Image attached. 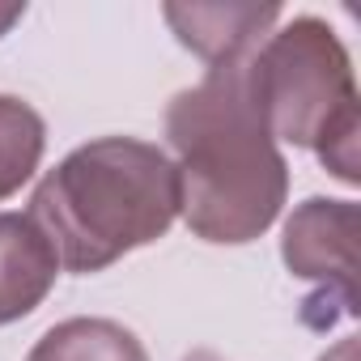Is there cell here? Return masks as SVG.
Segmentation results:
<instances>
[{
	"label": "cell",
	"mask_w": 361,
	"mask_h": 361,
	"mask_svg": "<svg viewBox=\"0 0 361 361\" xmlns=\"http://www.w3.org/2000/svg\"><path fill=\"white\" fill-rule=\"evenodd\" d=\"M251 56L213 64L200 85L166 106V136L178 153V213L196 238L221 247L255 243L289 196V161L247 85Z\"/></svg>",
	"instance_id": "6da1fadb"
},
{
	"label": "cell",
	"mask_w": 361,
	"mask_h": 361,
	"mask_svg": "<svg viewBox=\"0 0 361 361\" xmlns=\"http://www.w3.org/2000/svg\"><path fill=\"white\" fill-rule=\"evenodd\" d=\"M26 217L43 230L60 268L102 272L174 226V161L136 136L90 140L43 174Z\"/></svg>",
	"instance_id": "7a4b0ae2"
},
{
	"label": "cell",
	"mask_w": 361,
	"mask_h": 361,
	"mask_svg": "<svg viewBox=\"0 0 361 361\" xmlns=\"http://www.w3.org/2000/svg\"><path fill=\"white\" fill-rule=\"evenodd\" d=\"M161 18L178 43L213 68L251 56L281 22V5H166Z\"/></svg>",
	"instance_id": "5b68a950"
},
{
	"label": "cell",
	"mask_w": 361,
	"mask_h": 361,
	"mask_svg": "<svg viewBox=\"0 0 361 361\" xmlns=\"http://www.w3.org/2000/svg\"><path fill=\"white\" fill-rule=\"evenodd\" d=\"M183 361H221V357H217L213 348H192V353H188Z\"/></svg>",
	"instance_id": "8fae6325"
},
{
	"label": "cell",
	"mask_w": 361,
	"mask_h": 361,
	"mask_svg": "<svg viewBox=\"0 0 361 361\" xmlns=\"http://www.w3.org/2000/svg\"><path fill=\"white\" fill-rule=\"evenodd\" d=\"M281 259L293 276L319 281V293L306 298V323L327 327V306L357 314V204L310 196L285 221Z\"/></svg>",
	"instance_id": "277c9868"
},
{
	"label": "cell",
	"mask_w": 361,
	"mask_h": 361,
	"mask_svg": "<svg viewBox=\"0 0 361 361\" xmlns=\"http://www.w3.org/2000/svg\"><path fill=\"white\" fill-rule=\"evenodd\" d=\"M319 361H357V336H344L336 348H327Z\"/></svg>",
	"instance_id": "9c48e42d"
},
{
	"label": "cell",
	"mask_w": 361,
	"mask_h": 361,
	"mask_svg": "<svg viewBox=\"0 0 361 361\" xmlns=\"http://www.w3.org/2000/svg\"><path fill=\"white\" fill-rule=\"evenodd\" d=\"M26 361H149V353L115 319H64L39 336Z\"/></svg>",
	"instance_id": "52a82bcc"
},
{
	"label": "cell",
	"mask_w": 361,
	"mask_h": 361,
	"mask_svg": "<svg viewBox=\"0 0 361 361\" xmlns=\"http://www.w3.org/2000/svg\"><path fill=\"white\" fill-rule=\"evenodd\" d=\"M251 98L272 132L314 157L340 178L361 183V98L348 47L323 18H293L272 30L247 60Z\"/></svg>",
	"instance_id": "3957f363"
},
{
	"label": "cell",
	"mask_w": 361,
	"mask_h": 361,
	"mask_svg": "<svg viewBox=\"0 0 361 361\" xmlns=\"http://www.w3.org/2000/svg\"><path fill=\"white\" fill-rule=\"evenodd\" d=\"M60 276V259L43 230L22 213H0V327L43 306Z\"/></svg>",
	"instance_id": "8992f818"
},
{
	"label": "cell",
	"mask_w": 361,
	"mask_h": 361,
	"mask_svg": "<svg viewBox=\"0 0 361 361\" xmlns=\"http://www.w3.org/2000/svg\"><path fill=\"white\" fill-rule=\"evenodd\" d=\"M43 149H47L43 115L13 94H0V200H9L35 178Z\"/></svg>",
	"instance_id": "ba28073f"
},
{
	"label": "cell",
	"mask_w": 361,
	"mask_h": 361,
	"mask_svg": "<svg viewBox=\"0 0 361 361\" xmlns=\"http://www.w3.org/2000/svg\"><path fill=\"white\" fill-rule=\"evenodd\" d=\"M22 18H26V5H18V0H13V5H0V39H5Z\"/></svg>",
	"instance_id": "30bf717a"
}]
</instances>
